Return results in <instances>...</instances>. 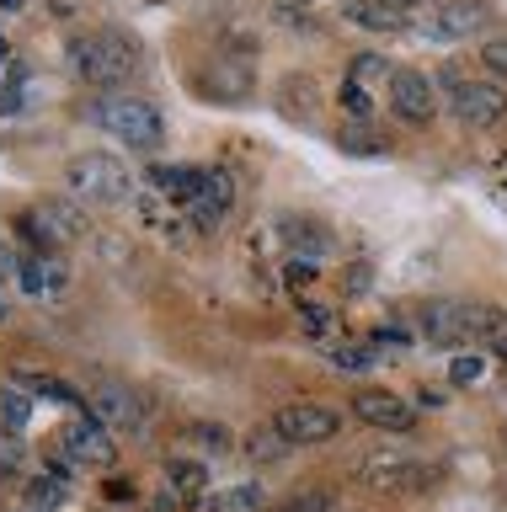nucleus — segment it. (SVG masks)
<instances>
[{
  "instance_id": "1",
  "label": "nucleus",
  "mask_w": 507,
  "mask_h": 512,
  "mask_svg": "<svg viewBox=\"0 0 507 512\" xmlns=\"http://www.w3.org/2000/svg\"><path fill=\"white\" fill-rule=\"evenodd\" d=\"M139 43L129 32H91V38L70 43V70L86 86H123L129 75H139Z\"/></svg>"
},
{
  "instance_id": "2",
  "label": "nucleus",
  "mask_w": 507,
  "mask_h": 512,
  "mask_svg": "<svg viewBox=\"0 0 507 512\" xmlns=\"http://www.w3.org/2000/svg\"><path fill=\"white\" fill-rule=\"evenodd\" d=\"M417 326L433 347H465V342H481V336L497 331L502 315L475 299H427L417 310Z\"/></svg>"
},
{
  "instance_id": "3",
  "label": "nucleus",
  "mask_w": 507,
  "mask_h": 512,
  "mask_svg": "<svg viewBox=\"0 0 507 512\" xmlns=\"http://www.w3.org/2000/svg\"><path fill=\"white\" fill-rule=\"evenodd\" d=\"M91 118H97L113 139L129 144V150H155V144L166 139L161 107L145 102V96H129V91H107L102 102L91 107Z\"/></svg>"
},
{
  "instance_id": "4",
  "label": "nucleus",
  "mask_w": 507,
  "mask_h": 512,
  "mask_svg": "<svg viewBox=\"0 0 507 512\" xmlns=\"http://www.w3.org/2000/svg\"><path fill=\"white\" fill-rule=\"evenodd\" d=\"M443 102L465 128H497L507 118V91L459 70H443Z\"/></svg>"
},
{
  "instance_id": "5",
  "label": "nucleus",
  "mask_w": 507,
  "mask_h": 512,
  "mask_svg": "<svg viewBox=\"0 0 507 512\" xmlns=\"http://www.w3.org/2000/svg\"><path fill=\"white\" fill-rule=\"evenodd\" d=\"M70 192L75 198H91V203H123L134 192V176L118 155L107 150H81L70 160Z\"/></svg>"
},
{
  "instance_id": "6",
  "label": "nucleus",
  "mask_w": 507,
  "mask_h": 512,
  "mask_svg": "<svg viewBox=\"0 0 507 512\" xmlns=\"http://www.w3.org/2000/svg\"><path fill=\"white\" fill-rule=\"evenodd\" d=\"M491 27V6L486 0H433L427 11H417L411 32L433 43H459V38H475V32Z\"/></svg>"
},
{
  "instance_id": "7",
  "label": "nucleus",
  "mask_w": 507,
  "mask_h": 512,
  "mask_svg": "<svg viewBox=\"0 0 507 512\" xmlns=\"http://www.w3.org/2000/svg\"><path fill=\"white\" fill-rule=\"evenodd\" d=\"M273 432L289 448H315V443H331L342 432V411L321 406V400H294L273 416Z\"/></svg>"
},
{
  "instance_id": "8",
  "label": "nucleus",
  "mask_w": 507,
  "mask_h": 512,
  "mask_svg": "<svg viewBox=\"0 0 507 512\" xmlns=\"http://www.w3.org/2000/svg\"><path fill=\"white\" fill-rule=\"evenodd\" d=\"M91 411H97V422L107 432H129V438L150 432V400L134 384H97L91 390Z\"/></svg>"
},
{
  "instance_id": "9",
  "label": "nucleus",
  "mask_w": 507,
  "mask_h": 512,
  "mask_svg": "<svg viewBox=\"0 0 507 512\" xmlns=\"http://www.w3.org/2000/svg\"><path fill=\"white\" fill-rule=\"evenodd\" d=\"M385 96H390V112H395L406 128H427V123L438 118V86H433L422 70H395L390 86H385Z\"/></svg>"
},
{
  "instance_id": "10",
  "label": "nucleus",
  "mask_w": 507,
  "mask_h": 512,
  "mask_svg": "<svg viewBox=\"0 0 507 512\" xmlns=\"http://www.w3.org/2000/svg\"><path fill=\"white\" fill-rule=\"evenodd\" d=\"M278 240H283V251H289V262H305V267H321V262L337 256L331 224L310 219V214H283L278 219Z\"/></svg>"
},
{
  "instance_id": "11",
  "label": "nucleus",
  "mask_w": 507,
  "mask_h": 512,
  "mask_svg": "<svg viewBox=\"0 0 507 512\" xmlns=\"http://www.w3.org/2000/svg\"><path fill=\"white\" fill-rule=\"evenodd\" d=\"M59 448H65V459L75 464V470H113V459H118L113 432H107L102 422H70Z\"/></svg>"
},
{
  "instance_id": "12",
  "label": "nucleus",
  "mask_w": 507,
  "mask_h": 512,
  "mask_svg": "<svg viewBox=\"0 0 507 512\" xmlns=\"http://www.w3.org/2000/svg\"><path fill=\"white\" fill-rule=\"evenodd\" d=\"M198 91L209 96V102H225V107L246 102V96H251V59H241V54H219L209 70L198 75Z\"/></svg>"
},
{
  "instance_id": "13",
  "label": "nucleus",
  "mask_w": 507,
  "mask_h": 512,
  "mask_svg": "<svg viewBox=\"0 0 507 512\" xmlns=\"http://www.w3.org/2000/svg\"><path fill=\"white\" fill-rule=\"evenodd\" d=\"M230 203H235V182H230V171H225V166H203V171H198V192H193V203H187L193 224L214 230V224L230 214Z\"/></svg>"
},
{
  "instance_id": "14",
  "label": "nucleus",
  "mask_w": 507,
  "mask_h": 512,
  "mask_svg": "<svg viewBox=\"0 0 507 512\" xmlns=\"http://www.w3.org/2000/svg\"><path fill=\"white\" fill-rule=\"evenodd\" d=\"M353 416L363 427H379V432H411L417 427V411H411L401 395H390V390H358L353 395Z\"/></svg>"
},
{
  "instance_id": "15",
  "label": "nucleus",
  "mask_w": 507,
  "mask_h": 512,
  "mask_svg": "<svg viewBox=\"0 0 507 512\" xmlns=\"http://www.w3.org/2000/svg\"><path fill=\"white\" fill-rule=\"evenodd\" d=\"M27 235H33L38 246H70V240L86 235V214L70 203H43L27 214Z\"/></svg>"
},
{
  "instance_id": "16",
  "label": "nucleus",
  "mask_w": 507,
  "mask_h": 512,
  "mask_svg": "<svg viewBox=\"0 0 507 512\" xmlns=\"http://www.w3.org/2000/svg\"><path fill=\"white\" fill-rule=\"evenodd\" d=\"M358 480L369 491H417L422 486V464L406 454H369L358 464Z\"/></svg>"
},
{
  "instance_id": "17",
  "label": "nucleus",
  "mask_w": 507,
  "mask_h": 512,
  "mask_svg": "<svg viewBox=\"0 0 507 512\" xmlns=\"http://www.w3.org/2000/svg\"><path fill=\"white\" fill-rule=\"evenodd\" d=\"M17 278H22V288H27L33 299H65V288H70V267L59 262V256H22Z\"/></svg>"
},
{
  "instance_id": "18",
  "label": "nucleus",
  "mask_w": 507,
  "mask_h": 512,
  "mask_svg": "<svg viewBox=\"0 0 507 512\" xmlns=\"http://www.w3.org/2000/svg\"><path fill=\"white\" fill-rule=\"evenodd\" d=\"M342 16L369 32H411V22H417L411 11H395L385 0H342Z\"/></svg>"
},
{
  "instance_id": "19",
  "label": "nucleus",
  "mask_w": 507,
  "mask_h": 512,
  "mask_svg": "<svg viewBox=\"0 0 507 512\" xmlns=\"http://www.w3.org/2000/svg\"><path fill=\"white\" fill-rule=\"evenodd\" d=\"M262 502H267V496H262L257 480H241V486H219V491H209L198 507H203V512H262Z\"/></svg>"
},
{
  "instance_id": "20",
  "label": "nucleus",
  "mask_w": 507,
  "mask_h": 512,
  "mask_svg": "<svg viewBox=\"0 0 507 512\" xmlns=\"http://www.w3.org/2000/svg\"><path fill=\"white\" fill-rule=\"evenodd\" d=\"M166 486L182 496V502H203L209 496V464L198 459H171L166 464Z\"/></svg>"
},
{
  "instance_id": "21",
  "label": "nucleus",
  "mask_w": 507,
  "mask_h": 512,
  "mask_svg": "<svg viewBox=\"0 0 507 512\" xmlns=\"http://www.w3.org/2000/svg\"><path fill=\"white\" fill-rule=\"evenodd\" d=\"M198 171H203V166H150V187L161 192V198L193 203V192H198Z\"/></svg>"
},
{
  "instance_id": "22",
  "label": "nucleus",
  "mask_w": 507,
  "mask_h": 512,
  "mask_svg": "<svg viewBox=\"0 0 507 512\" xmlns=\"http://www.w3.org/2000/svg\"><path fill=\"white\" fill-rule=\"evenodd\" d=\"M283 112H289V118H294V112H299V118H315V112H321V91H315V80L310 75H289V80H283V102H278Z\"/></svg>"
},
{
  "instance_id": "23",
  "label": "nucleus",
  "mask_w": 507,
  "mask_h": 512,
  "mask_svg": "<svg viewBox=\"0 0 507 512\" xmlns=\"http://www.w3.org/2000/svg\"><path fill=\"white\" fill-rule=\"evenodd\" d=\"M390 75H395V64L390 59H379V54H358L353 59V70H347V80H353V86H363V91H379V86H390Z\"/></svg>"
},
{
  "instance_id": "24",
  "label": "nucleus",
  "mask_w": 507,
  "mask_h": 512,
  "mask_svg": "<svg viewBox=\"0 0 507 512\" xmlns=\"http://www.w3.org/2000/svg\"><path fill=\"white\" fill-rule=\"evenodd\" d=\"M337 144H342L347 155H379V150H385L390 139L379 134V128H369V123H347L342 134H337Z\"/></svg>"
},
{
  "instance_id": "25",
  "label": "nucleus",
  "mask_w": 507,
  "mask_h": 512,
  "mask_svg": "<svg viewBox=\"0 0 507 512\" xmlns=\"http://www.w3.org/2000/svg\"><path fill=\"white\" fill-rule=\"evenodd\" d=\"M374 342L369 347H363V342H337V347H331V363H337V368H347V374H363V368H374Z\"/></svg>"
},
{
  "instance_id": "26",
  "label": "nucleus",
  "mask_w": 507,
  "mask_h": 512,
  "mask_svg": "<svg viewBox=\"0 0 507 512\" xmlns=\"http://www.w3.org/2000/svg\"><path fill=\"white\" fill-rule=\"evenodd\" d=\"M0 416H6L11 432L27 427V416H33V400H27V390H0Z\"/></svg>"
},
{
  "instance_id": "27",
  "label": "nucleus",
  "mask_w": 507,
  "mask_h": 512,
  "mask_svg": "<svg viewBox=\"0 0 507 512\" xmlns=\"http://www.w3.org/2000/svg\"><path fill=\"white\" fill-rule=\"evenodd\" d=\"M283 448H289V443L273 432V422H267V427H251V438H246V454H251V459H278Z\"/></svg>"
},
{
  "instance_id": "28",
  "label": "nucleus",
  "mask_w": 507,
  "mask_h": 512,
  "mask_svg": "<svg viewBox=\"0 0 507 512\" xmlns=\"http://www.w3.org/2000/svg\"><path fill=\"white\" fill-rule=\"evenodd\" d=\"M27 496H33V507H59L70 496V486H65V480H54V475H38Z\"/></svg>"
},
{
  "instance_id": "29",
  "label": "nucleus",
  "mask_w": 507,
  "mask_h": 512,
  "mask_svg": "<svg viewBox=\"0 0 507 512\" xmlns=\"http://www.w3.org/2000/svg\"><path fill=\"white\" fill-rule=\"evenodd\" d=\"M481 374H486V358H475V352H459L449 363V384H475Z\"/></svg>"
},
{
  "instance_id": "30",
  "label": "nucleus",
  "mask_w": 507,
  "mask_h": 512,
  "mask_svg": "<svg viewBox=\"0 0 507 512\" xmlns=\"http://www.w3.org/2000/svg\"><path fill=\"white\" fill-rule=\"evenodd\" d=\"M337 96H342V107L353 112V118H363V112L374 107V96L363 91V86H353V80H342V86H337Z\"/></svg>"
},
{
  "instance_id": "31",
  "label": "nucleus",
  "mask_w": 507,
  "mask_h": 512,
  "mask_svg": "<svg viewBox=\"0 0 507 512\" xmlns=\"http://www.w3.org/2000/svg\"><path fill=\"white\" fill-rule=\"evenodd\" d=\"M299 315H305V331L310 336H331V331H337V320H331L326 310H315L310 299H299Z\"/></svg>"
},
{
  "instance_id": "32",
  "label": "nucleus",
  "mask_w": 507,
  "mask_h": 512,
  "mask_svg": "<svg viewBox=\"0 0 507 512\" xmlns=\"http://www.w3.org/2000/svg\"><path fill=\"white\" fill-rule=\"evenodd\" d=\"M481 59H486V70H497V75H507V38H491V43L481 48Z\"/></svg>"
},
{
  "instance_id": "33",
  "label": "nucleus",
  "mask_w": 507,
  "mask_h": 512,
  "mask_svg": "<svg viewBox=\"0 0 507 512\" xmlns=\"http://www.w3.org/2000/svg\"><path fill=\"white\" fill-rule=\"evenodd\" d=\"M193 438L209 443V448H230V438H225V427H219V422H193Z\"/></svg>"
},
{
  "instance_id": "34",
  "label": "nucleus",
  "mask_w": 507,
  "mask_h": 512,
  "mask_svg": "<svg viewBox=\"0 0 507 512\" xmlns=\"http://www.w3.org/2000/svg\"><path fill=\"white\" fill-rule=\"evenodd\" d=\"M363 288H369V267H353L347 272V294H363Z\"/></svg>"
},
{
  "instance_id": "35",
  "label": "nucleus",
  "mask_w": 507,
  "mask_h": 512,
  "mask_svg": "<svg viewBox=\"0 0 507 512\" xmlns=\"http://www.w3.org/2000/svg\"><path fill=\"white\" fill-rule=\"evenodd\" d=\"M315 278V267H305V262H289V283H310Z\"/></svg>"
},
{
  "instance_id": "36",
  "label": "nucleus",
  "mask_w": 507,
  "mask_h": 512,
  "mask_svg": "<svg viewBox=\"0 0 507 512\" xmlns=\"http://www.w3.org/2000/svg\"><path fill=\"white\" fill-rule=\"evenodd\" d=\"M22 107V91H0V112H17Z\"/></svg>"
},
{
  "instance_id": "37",
  "label": "nucleus",
  "mask_w": 507,
  "mask_h": 512,
  "mask_svg": "<svg viewBox=\"0 0 507 512\" xmlns=\"http://www.w3.org/2000/svg\"><path fill=\"white\" fill-rule=\"evenodd\" d=\"M0 11H27V0H0Z\"/></svg>"
},
{
  "instance_id": "38",
  "label": "nucleus",
  "mask_w": 507,
  "mask_h": 512,
  "mask_svg": "<svg viewBox=\"0 0 507 512\" xmlns=\"http://www.w3.org/2000/svg\"><path fill=\"white\" fill-rule=\"evenodd\" d=\"M283 6H294V11H305V6H315V0H283Z\"/></svg>"
},
{
  "instance_id": "39",
  "label": "nucleus",
  "mask_w": 507,
  "mask_h": 512,
  "mask_svg": "<svg viewBox=\"0 0 507 512\" xmlns=\"http://www.w3.org/2000/svg\"><path fill=\"white\" fill-rule=\"evenodd\" d=\"M11 267V256H6V240H0V272H6Z\"/></svg>"
},
{
  "instance_id": "40",
  "label": "nucleus",
  "mask_w": 507,
  "mask_h": 512,
  "mask_svg": "<svg viewBox=\"0 0 507 512\" xmlns=\"http://www.w3.org/2000/svg\"><path fill=\"white\" fill-rule=\"evenodd\" d=\"M0 320H6V299H0Z\"/></svg>"
},
{
  "instance_id": "41",
  "label": "nucleus",
  "mask_w": 507,
  "mask_h": 512,
  "mask_svg": "<svg viewBox=\"0 0 507 512\" xmlns=\"http://www.w3.org/2000/svg\"><path fill=\"white\" fill-rule=\"evenodd\" d=\"M0 59H6V38H0Z\"/></svg>"
}]
</instances>
